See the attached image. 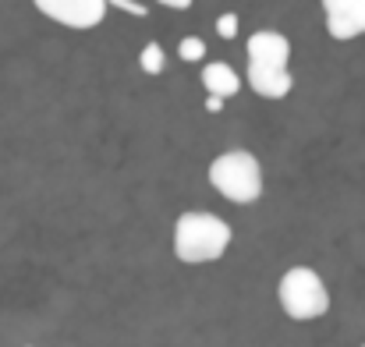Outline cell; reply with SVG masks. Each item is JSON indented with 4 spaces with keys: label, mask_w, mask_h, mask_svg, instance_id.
Segmentation results:
<instances>
[{
    "label": "cell",
    "mask_w": 365,
    "mask_h": 347,
    "mask_svg": "<svg viewBox=\"0 0 365 347\" xmlns=\"http://www.w3.org/2000/svg\"><path fill=\"white\" fill-rule=\"evenodd\" d=\"M245 53H248V86L255 96L262 100H284L294 86L291 71H287V61H291V43L284 32H273V29H262V32H252L248 43H245Z\"/></svg>",
    "instance_id": "cell-1"
},
{
    "label": "cell",
    "mask_w": 365,
    "mask_h": 347,
    "mask_svg": "<svg viewBox=\"0 0 365 347\" xmlns=\"http://www.w3.org/2000/svg\"><path fill=\"white\" fill-rule=\"evenodd\" d=\"M231 248V224L220 220L217 213H199L188 209L174 224V255L188 266H206L224 259Z\"/></svg>",
    "instance_id": "cell-2"
},
{
    "label": "cell",
    "mask_w": 365,
    "mask_h": 347,
    "mask_svg": "<svg viewBox=\"0 0 365 347\" xmlns=\"http://www.w3.org/2000/svg\"><path fill=\"white\" fill-rule=\"evenodd\" d=\"M277 301L284 309V316L298 319V323H312V319H323L330 312V291H327V280L309 269V266H291L280 284H277Z\"/></svg>",
    "instance_id": "cell-3"
},
{
    "label": "cell",
    "mask_w": 365,
    "mask_h": 347,
    "mask_svg": "<svg viewBox=\"0 0 365 347\" xmlns=\"http://www.w3.org/2000/svg\"><path fill=\"white\" fill-rule=\"evenodd\" d=\"M210 185H213L227 202L252 206V202L262 195V167H259V160H255L248 149L220 152V156L210 163Z\"/></svg>",
    "instance_id": "cell-4"
},
{
    "label": "cell",
    "mask_w": 365,
    "mask_h": 347,
    "mask_svg": "<svg viewBox=\"0 0 365 347\" xmlns=\"http://www.w3.org/2000/svg\"><path fill=\"white\" fill-rule=\"evenodd\" d=\"M46 18L68 29H96L107 18L110 0H32Z\"/></svg>",
    "instance_id": "cell-5"
},
{
    "label": "cell",
    "mask_w": 365,
    "mask_h": 347,
    "mask_svg": "<svg viewBox=\"0 0 365 347\" xmlns=\"http://www.w3.org/2000/svg\"><path fill=\"white\" fill-rule=\"evenodd\" d=\"M327 14V32L337 43L365 36V0H319Z\"/></svg>",
    "instance_id": "cell-6"
},
{
    "label": "cell",
    "mask_w": 365,
    "mask_h": 347,
    "mask_svg": "<svg viewBox=\"0 0 365 347\" xmlns=\"http://www.w3.org/2000/svg\"><path fill=\"white\" fill-rule=\"evenodd\" d=\"M202 89H206V96H238V89H242V78H238V71L231 68V64H224V61H213V64H206L202 68Z\"/></svg>",
    "instance_id": "cell-7"
},
{
    "label": "cell",
    "mask_w": 365,
    "mask_h": 347,
    "mask_svg": "<svg viewBox=\"0 0 365 347\" xmlns=\"http://www.w3.org/2000/svg\"><path fill=\"white\" fill-rule=\"evenodd\" d=\"M138 68H142L145 75H163V68H167L163 46H160V43H145L142 53H138Z\"/></svg>",
    "instance_id": "cell-8"
},
{
    "label": "cell",
    "mask_w": 365,
    "mask_h": 347,
    "mask_svg": "<svg viewBox=\"0 0 365 347\" xmlns=\"http://www.w3.org/2000/svg\"><path fill=\"white\" fill-rule=\"evenodd\" d=\"M178 53H181V61L195 64V61H202V57H206V43H202L199 36H185V39H181V46H178Z\"/></svg>",
    "instance_id": "cell-9"
},
{
    "label": "cell",
    "mask_w": 365,
    "mask_h": 347,
    "mask_svg": "<svg viewBox=\"0 0 365 347\" xmlns=\"http://www.w3.org/2000/svg\"><path fill=\"white\" fill-rule=\"evenodd\" d=\"M238 29H242L238 14H220V18H217V32H220L224 39H235V36H238Z\"/></svg>",
    "instance_id": "cell-10"
},
{
    "label": "cell",
    "mask_w": 365,
    "mask_h": 347,
    "mask_svg": "<svg viewBox=\"0 0 365 347\" xmlns=\"http://www.w3.org/2000/svg\"><path fill=\"white\" fill-rule=\"evenodd\" d=\"M110 7H118V11H124V14H135V18H145V4H138V0H110Z\"/></svg>",
    "instance_id": "cell-11"
},
{
    "label": "cell",
    "mask_w": 365,
    "mask_h": 347,
    "mask_svg": "<svg viewBox=\"0 0 365 347\" xmlns=\"http://www.w3.org/2000/svg\"><path fill=\"white\" fill-rule=\"evenodd\" d=\"M206 110L210 114H220L224 110V96H206Z\"/></svg>",
    "instance_id": "cell-12"
},
{
    "label": "cell",
    "mask_w": 365,
    "mask_h": 347,
    "mask_svg": "<svg viewBox=\"0 0 365 347\" xmlns=\"http://www.w3.org/2000/svg\"><path fill=\"white\" fill-rule=\"evenodd\" d=\"M160 4H163V7H170V11H188L195 0H160Z\"/></svg>",
    "instance_id": "cell-13"
},
{
    "label": "cell",
    "mask_w": 365,
    "mask_h": 347,
    "mask_svg": "<svg viewBox=\"0 0 365 347\" xmlns=\"http://www.w3.org/2000/svg\"><path fill=\"white\" fill-rule=\"evenodd\" d=\"M25 347H32V344H25Z\"/></svg>",
    "instance_id": "cell-14"
},
{
    "label": "cell",
    "mask_w": 365,
    "mask_h": 347,
    "mask_svg": "<svg viewBox=\"0 0 365 347\" xmlns=\"http://www.w3.org/2000/svg\"><path fill=\"white\" fill-rule=\"evenodd\" d=\"M362 347H365V344H362Z\"/></svg>",
    "instance_id": "cell-15"
}]
</instances>
